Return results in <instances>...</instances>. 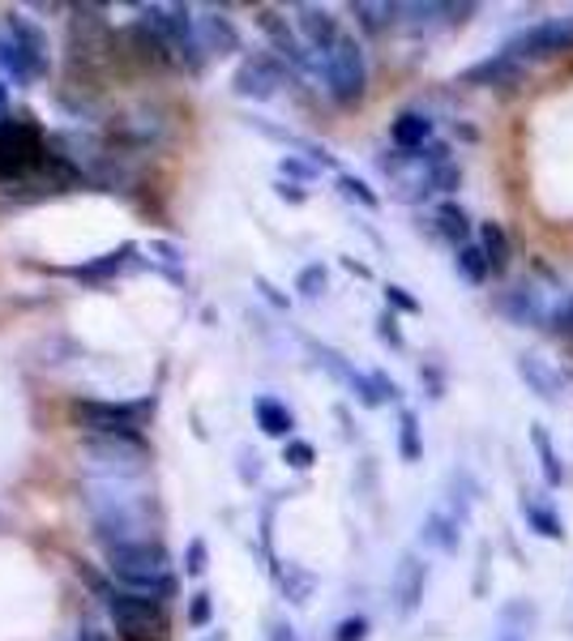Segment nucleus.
Returning <instances> with one entry per match:
<instances>
[{
	"mask_svg": "<svg viewBox=\"0 0 573 641\" xmlns=\"http://www.w3.org/2000/svg\"><path fill=\"white\" fill-rule=\"evenodd\" d=\"M125 39L138 48V56H142V61H150V65H171V61H176V56H171V48H167V43H163V39H158L150 26H145L142 17H138V22H129Z\"/></svg>",
	"mask_w": 573,
	"mask_h": 641,
	"instance_id": "obj_27",
	"label": "nucleus"
},
{
	"mask_svg": "<svg viewBox=\"0 0 573 641\" xmlns=\"http://www.w3.org/2000/svg\"><path fill=\"white\" fill-rule=\"evenodd\" d=\"M475 492H480V484H475L467 471H454V475H449V504H454V517H458V522H467V517H471V509H475Z\"/></svg>",
	"mask_w": 573,
	"mask_h": 641,
	"instance_id": "obj_29",
	"label": "nucleus"
},
{
	"mask_svg": "<svg viewBox=\"0 0 573 641\" xmlns=\"http://www.w3.org/2000/svg\"><path fill=\"white\" fill-rule=\"evenodd\" d=\"M398 458L407 466L424 462V436H420V415L411 407H398Z\"/></svg>",
	"mask_w": 573,
	"mask_h": 641,
	"instance_id": "obj_26",
	"label": "nucleus"
},
{
	"mask_svg": "<svg viewBox=\"0 0 573 641\" xmlns=\"http://www.w3.org/2000/svg\"><path fill=\"white\" fill-rule=\"evenodd\" d=\"M339 193H343V197H352V202H359L364 210H377V206H381V197H377V193H372L359 176H352V171H343V176H339Z\"/></svg>",
	"mask_w": 573,
	"mask_h": 641,
	"instance_id": "obj_34",
	"label": "nucleus"
},
{
	"mask_svg": "<svg viewBox=\"0 0 573 641\" xmlns=\"http://www.w3.org/2000/svg\"><path fill=\"white\" fill-rule=\"evenodd\" d=\"M253 286H257V291H262V295H266V299H270L275 308H291V299H286L283 291L270 283V279H262V274H257V279H253Z\"/></svg>",
	"mask_w": 573,
	"mask_h": 641,
	"instance_id": "obj_49",
	"label": "nucleus"
},
{
	"mask_svg": "<svg viewBox=\"0 0 573 641\" xmlns=\"http://www.w3.org/2000/svg\"><path fill=\"white\" fill-rule=\"evenodd\" d=\"M518 376H522V385H526L539 402H548V407H557V402H561V394H565L561 372H557L548 359L531 356V351H522V356H518Z\"/></svg>",
	"mask_w": 573,
	"mask_h": 641,
	"instance_id": "obj_15",
	"label": "nucleus"
},
{
	"mask_svg": "<svg viewBox=\"0 0 573 641\" xmlns=\"http://www.w3.org/2000/svg\"><path fill=\"white\" fill-rule=\"evenodd\" d=\"M235 475H240V484H249V488L262 479V458H257V449H249V445L235 449Z\"/></svg>",
	"mask_w": 573,
	"mask_h": 641,
	"instance_id": "obj_39",
	"label": "nucleus"
},
{
	"mask_svg": "<svg viewBox=\"0 0 573 641\" xmlns=\"http://www.w3.org/2000/svg\"><path fill=\"white\" fill-rule=\"evenodd\" d=\"M253 415H257V427H262L266 436H275V440H286V436L295 432V415H291V407L279 402L275 394H262V398L253 402Z\"/></svg>",
	"mask_w": 573,
	"mask_h": 641,
	"instance_id": "obj_21",
	"label": "nucleus"
},
{
	"mask_svg": "<svg viewBox=\"0 0 573 641\" xmlns=\"http://www.w3.org/2000/svg\"><path fill=\"white\" fill-rule=\"evenodd\" d=\"M513 61H552V56H565L573 52V17H548V22H535L531 30H522L509 48H505Z\"/></svg>",
	"mask_w": 573,
	"mask_h": 641,
	"instance_id": "obj_7",
	"label": "nucleus"
},
{
	"mask_svg": "<svg viewBox=\"0 0 573 641\" xmlns=\"http://www.w3.org/2000/svg\"><path fill=\"white\" fill-rule=\"evenodd\" d=\"M458 184H462V171L454 163H436V167H429V176H424V189L429 193H454Z\"/></svg>",
	"mask_w": 573,
	"mask_h": 641,
	"instance_id": "obj_33",
	"label": "nucleus"
},
{
	"mask_svg": "<svg viewBox=\"0 0 573 641\" xmlns=\"http://www.w3.org/2000/svg\"><path fill=\"white\" fill-rule=\"evenodd\" d=\"M398 13V4H356V17H359V26L364 30H385V22Z\"/></svg>",
	"mask_w": 573,
	"mask_h": 641,
	"instance_id": "obj_37",
	"label": "nucleus"
},
{
	"mask_svg": "<svg viewBox=\"0 0 573 641\" xmlns=\"http://www.w3.org/2000/svg\"><path fill=\"white\" fill-rule=\"evenodd\" d=\"M321 77H326V90L334 103L352 107L364 99L368 90V61H364V48H359L352 35L339 39V48L330 56H321Z\"/></svg>",
	"mask_w": 573,
	"mask_h": 641,
	"instance_id": "obj_6",
	"label": "nucleus"
},
{
	"mask_svg": "<svg viewBox=\"0 0 573 641\" xmlns=\"http://www.w3.org/2000/svg\"><path fill=\"white\" fill-rule=\"evenodd\" d=\"M497 308L513 325H548V317H552L535 286H509L505 295H497Z\"/></svg>",
	"mask_w": 573,
	"mask_h": 641,
	"instance_id": "obj_16",
	"label": "nucleus"
},
{
	"mask_svg": "<svg viewBox=\"0 0 573 641\" xmlns=\"http://www.w3.org/2000/svg\"><path fill=\"white\" fill-rule=\"evenodd\" d=\"M497 620H505V625H518V629H526V633H531L539 616H535V607H531L526 599H509V603H501V616H497Z\"/></svg>",
	"mask_w": 573,
	"mask_h": 641,
	"instance_id": "obj_36",
	"label": "nucleus"
},
{
	"mask_svg": "<svg viewBox=\"0 0 573 641\" xmlns=\"http://www.w3.org/2000/svg\"><path fill=\"white\" fill-rule=\"evenodd\" d=\"M283 462L291 471H308L313 462H317V449L308 445V440H286L283 445Z\"/></svg>",
	"mask_w": 573,
	"mask_h": 641,
	"instance_id": "obj_40",
	"label": "nucleus"
},
{
	"mask_svg": "<svg viewBox=\"0 0 573 641\" xmlns=\"http://www.w3.org/2000/svg\"><path fill=\"white\" fill-rule=\"evenodd\" d=\"M283 81H286V65L279 61V56H244L240 69L231 73V90H235V99H253V103L275 99Z\"/></svg>",
	"mask_w": 573,
	"mask_h": 641,
	"instance_id": "obj_10",
	"label": "nucleus"
},
{
	"mask_svg": "<svg viewBox=\"0 0 573 641\" xmlns=\"http://www.w3.org/2000/svg\"><path fill=\"white\" fill-rule=\"evenodd\" d=\"M480 248H484L493 274H505V270H509V261H513V244H509V235H505L501 222H480Z\"/></svg>",
	"mask_w": 573,
	"mask_h": 641,
	"instance_id": "obj_25",
	"label": "nucleus"
},
{
	"mask_svg": "<svg viewBox=\"0 0 573 641\" xmlns=\"http://www.w3.org/2000/svg\"><path fill=\"white\" fill-rule=\"evenodd\" d=\"M275 193L283 197L286 206H304V202H308V189H304V184H291V180H283V176L275 180Z\"/></svg>",
	"mask_w": 573,
	"mask_h": 641,
	"instance_id": "obj_45",
	"label": "nucleus"
},
{
	"mask_svg": "<svg viewBox=\"0 0 573 641\" xmlns=\"http://www.w3.org/2000/svg\"><path fill=\"white\" fill-rule=\"evenodd\" d=\"M86 453L94 458V466H103L107 475H142L145 471V445L142 440H125V436H90Z\"/></svg>",
	"mask_w": 573,
	"mask_h": 641,
	"instance_id": "obj_12",
	"label": "nucleus"
},
{
	"mask_svg": "<svg viewBox=\"0 0 573 641\" xmlns=\"http://www.w3.org/2000/svg\"><path fill=\"white\" fill-rule=\"evenodd\" d=\"M270 641H300V638H295V629H291L286 620H275V625H270Z\"/></svg>",
	"mask_w": 573,
	"mask_h": 641,
	"instance_id": "obj_51",
	"label": "nucleus"
},
{
	"mask_svg": "<svg viewBox=\"0 0 573 641\" xmlns=\"http://www.w3.org/2000/svg\"><path fill=\"white\" fill-rule=\"evenodd\" d=\"M295 291H300L304 299H321V295L330 291V270H326L321 261H308V266L295 274Z\"/></svg>",
	"mask_w": 573,
	"mask_h": 641,
	"instance_id": "obj_31",
	"label": "nucleus"
},
{
	"mask_svg": "<svg viewBox=\"0 0 573 641\" xmlns=\"http://www.w3.org/2000/svg\"><path fill=\"white\" fill-rule=\"evenodd\" d=\"M493 641H526V629H518V625H505V620H497V633H493Z\"/></svg>",
	"mask_w": 573,
	"mask_h": 641,
	"instance_id": "obj_50",
	"label": "nucleus"
},
{
	"mask_svg": "<svg viewBox=\"0 0 573 641\" xmlns=\"http://www.w3.org/2000/svg\"><path fill=\"white\" fill-rule=\"evenodd\" d=\"M138 244H120V248H107V253H99L94 261H86V266H73L69 279H77V283L86 286H103L112 283V279H120L125 270H133L138 261Z\"/></svg>",
	"mask_w": 573,
	"mask_h": 641,
	"instance_id": "obj_14",
	"label": "nucleus"
},
{
	"mask_svg": "<svg viewBox=\"0 0 573 641\" xmlns=\"http://www.w3.org/2000/svg\"><path fill=\"white\" fill-rule=\"evenodd\" d=\"M548 325L557 330V334H573V295L561 304V308H552V317H548Z\"/></svg>",
	"mask_w": 573,
	"mask_h": 641,
	"instance_id": "obj_46",
	"label": "nucleus"
},
{
	"mask_svg": "<svg viewBox=\"0 0 573 641\" xmlns=\"http://www.w3.org/2000/svg\"><path fill=\"white\" fill-rule=\"evenodd\" d=\"M432 222H436V235H441L445 244H454V248H467V244H471V218H467L462 206L441 202V206L432 210Z\"/></svg>",
	"mask_w": 573,
	"mask_h": 641,
	"instance_id": "obj_23",
	"label": "nucleus"
},
{
	"mask_svg": "<svg viewBox=\"0 0 573 641\" xmlns=\"http://www.w3.org/2000/svg\"><path fill=\"white\" fill-rule=\"evenodd\" d=\"M420 543L441 552V556H454L462 548V522L454 513H445V509H429L424 522H420Z\"/></svg>",
	"mask_w": 573,
	"mask_h": 641,
	"instance_id": "obj_17",
	"label": "nucleus"
},
{
	"mask_svg": "<svg viewBox=\"0 0 573 641\" xmlns=\"http://www.w3.org/2000/svg\"><path fill=\"white\" fill-rule=\"evenodd\" d=\"M107 612L116 620V633L125 641H167L171 638V620H167V603L150 599L138 590H107Z\"/></svg>",
	"mask_w": 573,
	"mask_h": 641,
	"instance_id": "obj_5",
	"label": "nucleus"
},
{
	"mask_svg": "<svg viewBox=\"0 0 573 641\" xmlns=\"http://www.w3.org/2000/svg\"><path fill=\"white\" fill-rule=\"evenodd\" d=\"M372 385H377V394H381V402H398L403 398V389L385 376V372H372Z\"/></svg>",
	"mask_w": 573,
	"mask_h": 641,
	"instance_id": "obj_48",
	"label": "nucleus"
},
{
	"mask_svg": "<svg viewBox=\"0 0 573 641\" xmlns=\"http://www.w3.org/2000/svg\"><path fill=\"white\" fill-rule=\"evenodd\" d=\"M211 620H215V594L211 590L189 594V625L193 629H211Z\"/></svg>",
	"mask_w": 573,
	"mask_h": 641,
	"instance_id": "obj_35",
	"label": "nucleus"
},
{
	"mask_svg": "<svg viewBox=\"0 0 573 641\" xmlns=\"http://www.w3.org/2000/svg\"><path fill=\"white\" fill-rule=\"evenodd\" d=\"M257 30L270 39V48H275V56L283 61V65H291V69L300 73H321V56H313L308 48H304V39L295 35V26L286 22L279 9H257Z\"/></svg>",
	"mask_w": 573,
	"mask_h": 641,
	"instance_id": "obj_8",
	"label": "nucleus"
},
{
	"mask_svg": "<svg viewBox=\"0 0 573 641\" xmlns=\"http://www.w3.org/2000/svg\"><path fill=\"white\" fill-rule=\"evenodd\" d=\"M458 274H462V279H467L471 286L488 283L493 266H488V257H484V248H480V244H467V248H458Z\"/></svg>",
	"mask_w": 573,
	"mask_h": 641,
	"instance_id": "obj_30",
	"label": "nucleus"
},
{
	"mask_svg": "<svg viewBox=\"0 0 573 641\" xmlns=\"http://www.w3.org/2000/svg\"><path fill=\"white\" fill-rule=\"evenodd\" d=\"M458 81L462 86H513V81H522V61H513L509 52H493L488 61L458 73Z\"/></svg>",
	"mask_w": 573,
	"mask_h": 641,
	"instance_id": "obj_19",
	"label": "nucleus"
},
{
	"mask_svg": "<svg viewBox=\"0 0 573 641\" xmlns=\"http://www.w3.org/2000/svg\"><path fill=\"white\" fill-rule=\"evenodd\" d=\"M275 504H279V500H270V504L262 509V548H266L270 561H275Z\"/></svg>",
	"mask_w": 573,
	"mask_h": 641,
	"instance_id": "obj_44",
	"label": "nucleus"
},
{
	"mask_svg": "<svg viewBox=\"0 0 573 641\" xmlns=\"http://www.w3.org/2000/svg\"><path fill=\"white\" fill-rule=\"evenodd\" d=\"M385 304H390V312H407V317H416V312H420V299L398 283H385Z\"/></svg>",
	"mask_w": 573,
	"mask_h": 641,
	"instance_id": "obj_41",
	"label": "nucleus"
},
{
	"mask_svg": "<svg viewBox=\"0 0 573 641\" xmlns=\"http://www.w3.org/2000/svg\"><path fill=\"white\" fill-rule=\"evenodd\" d=\"M424 594H429V565L416 556V552H403L394 577H390V603H394V616L398 620H411L420 607H424Z\"/></svg>",
	"mask_w": 573,
	"mask_h": 641,
	"instance_id": "obj_9",
	"label": "nucleus"
},
{
	"mask_svg": "<svg viewBox=\"0 0 573 641\" xmlns=\"http://www.w3.org/2000/svg\"><path fill=\"white\" fill-rule=\"evenodd\" d=\"M295 26L304 35V48L317 52V56H330L339 48V39H343L339 17L330 9H321V4H295Z\"/></svg>",
	"mask_w": 573,
	"mask_h": 641,
	"instance_id": "obj_13",
	"label": "nucleus"
},
{
	"mask_svg": "<svg viewBox=\"0 0 573 641\" xmlns=\"http://www.w3.org/2000/svg\"><path fill=\"white\" fill-rule=\"evenodd\" d=\"M522 517H526V526L539 535V539H548V543H561L565 539V522H561V513L552 509V504H544V500H522Z\"/></svg>",
	"mask_w": 573,
	"mask_h": 641,
	"instance_id": "obj_24",
	"label": "nucleus"
},
{
	"mask_svg": "<svg viewBox=\"0 0 573 641\" xmlns=\"http://www.w3.org/2000/svg\"><path fill=\"white\" fill-rule=\"evenodd\" d=\"M432 116L424 112H398L394 120H390V142L398 145L403 154H420L424 145H432Z\"/></svg>",
	"mask_w": 573,
	"mask_h": 641,
	"instance_id": "obj_20",
	"label": "nucleus"
},
{
	"mask_svg": "<svg viewBox=\"0 0 573 641\" xmlns=\"http://www.w3.org/2000/svg\"><path fill=\"white\" fill-rule=\"evenodd\" d=\"M488 565H493V548L480 543V569H475V594H480V599L488 594Z\"/></svg>",
	"mask_w": 573,
	"mask_h": 641,
	"instance_id": "obj_47",
	"label": "nucleus"
},
{
	"mask_svg": "<svg viewBox=\"0 0 573 641\" xmlns=\"http://www.w3.org/2000/svg\"><path fill=\"white\" fill-rule=\"evenodd\" d=\"M279 176H283V180H291V184H308V180H317V176H321V167H317L313 158L283 154V158H279Z\"/></svg>",
	"mask_w": 573,
	"mask_h": 641,
	"instance_id": "obj_32",
	"label": "nucleus"
},
{
	"mask_svg": "<svg viewBox=\"0 0 573 641\" xmlns=\"http://www.w3.org/2000/svg\"><path fill=\"white\" fill-rule=\"evenodd\" d=\"M308 351H313V359H317V363H321V368H326V372H330L352 398H356L359 407H368V411L381 407V394H377V385H372V372L364 376L343 351H334V347H326V343H313V338H308Z\"/></svg>",
	"mask_w": 573,
	"mask_h": 641,
	"instance_id": "obj_11",
	"label": "nucleus"
},
{
	"mask_svg": "<svg viewBox=\"0 0 573 641\" xmlns=\"http://www.w3.org/2000/svg\"><path fill=\"white\" fill-rule=\"evenodd\" d=\"M0 69L9 73L13 86H30L43 81L52 69V48H48V30L22 13L4 17V35H0Z\"/></svg>",
	"mask_w": 573,
	"mask_h": 641,
	"instance_id": "obj_2",
	"label": "nucleus"
},
{
	"mask_svg": "<svg viewBox=\"0 0 573 641\" xmlns=\"http://www.w3.org/2000/svg\"><path fill=\"white\" fill-rule=\"evenodd\" d=\"M377 338H381L390 351H403V347H407V338H403V330H398V312L385 308V312L377 317Z\"/></svg>",
	"mask_w": 573,
	"mask_h": 641,
	"instance_id": "obj_38",
	"label": "nucleus"
},
{
	"mask_svg": "<svg viewBox=\"0 0 573 641\" xmlns=\"http://www.w3.org/2000/svg\"><path fill=\"white\" fill-rule=\"evenodd\" d=\"M368 633H372L368 616H347L334 625V641H368Z\"/></svg>",
	"mask_w": 573,
	"mask_h": 641,
	"instance_id": "obj_43",
	"label": "nucleus"
},
{
	"mask_svg": "<svg viewBox=\"0 0 573 641\" xmlns=\"http://www.w3.org/2000/svg\"><path fill=\"white\" fill-rule=\"evenodd\" d=\"M77 641H112V638H103V633H94V629H90V633H81Z\"/></svg>",
	"mask_w": 573,
	"mask_h": 641,
	"instance_id": "obj_53",
	"label": "nucleus"
},
{
	"mask_svg": "<svg viewBox=\"0 0 573 641\" xmlns=\"http://www.w3.org/2000/svg\"><path fill=\"white\" fill-rule=\"evenodd\" d=\"M198 39H202L206 56H231V52H240V30H235L231 17L218 13V9H202V17H198Z\"/></svg>",
	"mask_w": 573,
	"mask_h": 641,
	"instance_id": "obj_18",
	"label": "nucleus"
},
{
	"mask_svg": "<svg viewBox=\"0 0 573 641\" xmlns=\"http://www.w3.org/2000/svg\"><path fill=\"white\" fill-rule=\"evenodd\" d=\"M73 424L86 436H125V440H142V427L154 415V398L142 402H103V398H77L69 407Z\"/></svg>",
	"mask_w": 573,
	"mask_h": 641,
	"instance_id": "obj_3",
	"label": "nucleus"
},
{
	"mask_svg": "<svg viewBox=\"0 0 573 641\" xmlns=\"http://www.w3.org/2000/svg\"><path fill=\"white\" fill-rule=\"evenodd\" d=\"M138 17L171 48V56L189 73H198L206 65V48L198 39V17H193L189 4H142Z\"/></svg>",
	"mask_w": 573,
	"mask_h": 641,
	"instance_id": "obj_4",
	"label": "nucleus"
},
{
	"mask_svg": "<svg viewBox=\"0 0 573 641\" xmlns=\"http://www.w3.org/2000/svg\"><path fill=\"white\" fill-rule=\"evenodd\" d=\"M275 577H279V586H283L286 603H308L313 590H317V573L300 569V565H279Z\"/></svg>",
	"mask_w": 573,
	"mask_h": 641,
	"instance_id": "obj_28",
	"label": "nucleus"
},
{
	"mask_svg": "<svg viewBox=\"0 0 573 641\" xmlns=\"http://www.w3.org/2000/svg\"><path fill=\"white\" fill-rule=\"evenodd\" d=\"M343 266H347V270H352V274H359V279H368V274H372V270H368V266H359V261H352V257H343Z\"/></svg>",
	"mask_w": 573,
	"mask_h": 641,
	"instance_id": "obj_52",
	"label": "nucleus"
},
{
	"mask_svg": "<svg viewBox=\"0 0 573 641\" xmlns=\"http://www.w3.org/2000/svg\"><path fill=\"white\" fill-rule=\"evenodd\" d=\"M206 561H211L206 539H202V535L189 539V548H184V577H202V573H206Z\"/></svg>",
	"mask_w": 573,
	"mask_h": 641,
	"instance_id": "obj_42",
	"label": "nucleus"
},
{
	"mask_svg": "<svg viewBox=\"0 0 573 641\" xmlns=\"http://www.w3.org/2000/svg\"><path fill=\"white\" fill-rule=\"evenodd\" d=\"M107 569L125 590H138L150 599H176V577H171V556L163 543L138 539V543H116L107 548Z\"/></svg>",
	"mask_w": 573,
	"mask_h": 641,
	"instance_id": "obj_1",
	"label": "nucleus"
},
{
	"mask_svg": "<svg viewBox=\"0 0 573 641\" xmlns=\"http://www.w3.org/2000/svg\"><path fill=\"white\" fill-rule=\"evenodd\" d=\"M531 449H535V458H539L544 484H548V488H565V462H561V453H557V445H552V436H548L544 424L531 427Z\"/></svg>",
	"mask_w": 573,
	"mask_h": 641,
	"instance_id": "obj_22",
	"label": "nucleus"
}]
</instances>
